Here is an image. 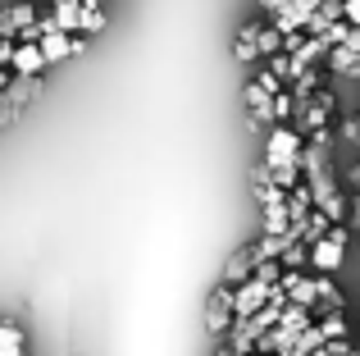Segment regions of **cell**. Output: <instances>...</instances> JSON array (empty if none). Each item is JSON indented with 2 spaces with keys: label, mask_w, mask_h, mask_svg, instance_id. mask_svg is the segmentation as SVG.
<instances>
[{
  "label": "cell",
  "mask_w": 360,
  "mask_h": 356,
  "mask_svg": "<svg viewBox=\"0 0 360 356\" xmlns=\"http://www.w3.org/2000/svg\"><path fill=\"white\" fill-rule=\"evenodd\" d=\"M246 106H251V119H260V124H274V96L260 87V82H246Z\"/></svg>",
  "instance_id": "cell-6"
},
{
  "label": "cell",
  "mask_w": 360,
  "mask_h": 356,
  "mask_svg": "<svg viewBox=\"0 0 360 356\" xmlns=\"http://www.w3.org/2000/svg\"><path fill=\"white\" fill-rule=\"evenodd\" d=\"M205 320H210V333H229L233 329V288H214L210 293V311H205Z\"/></svg>",
  "instance_id": "cell-3"
},
{
  "label": "cell",
  "mask_w": 360,
  "mask_h": 356,
  "mask_svg": "<svg viewBox=\"0 0 360 356\" xmlns=\"http://www.w3.org/2000/svg\"><path fill=\"white\" fill-rule=\"evenodd\" d=\"M51 18H55L60 32H82V5L78 0H60V5L51 9Z\"/></svg>",
  "instance_id": "cell-7"
},
{
  "label": "cell",
  "mask_w": 360,
  "mask_h": 356,
  "mask_svg": "<svg viewBox=\"0 0 360 356\" xmlns=\"http://www.w3.org/2000/svg\"><path fill=\"white\" fill-rule=\"evenodd\" d=\"M255 55H260V46H255V23H246L242 32H238V60H242V64H251Z\"/></svg>",
  "instance_id": "cell-12"
},
{
  "label": "cell",
  "mask_w": 360,
  "mask_h": 356,
  "mask_svg": "<svg viewBox=\"0 0 360 356\" xmlns=\"http://www.w3.org/2000/svg\"><path fill=\"white\" fill-rule=\"evenodd\" d=\"M342 18L352 27H360V0H342Z\"/></svg>",
  "instance_id": "cell-14"
},
{
  "label": "cell",
  "mask_w": 360,
  "mask_h": 356,
  "mask_svg": "<svg viewBox=\"0 0 360 356\" xmlns=\"http://www.w3.org/2000/svg\"><path fill=\"white\" fill-rule=\"evenodd\" d=\"M27 23H37V9L32 5H9L5 14H0V37H14L18 42V32H23Z\"/></svg>",
  "instance_id": "cell-5"
},
{
  "label": "cell",
  "mask_w": 360,
  "mask_h": 356,
  "mask_svg": "<svg viewBox=\"0 0 360 356\" xmlns=\"http://www.w3.org/2000/svg\"><path fill=\"white\" fill-rule=\"evenodd\" d=\"M264 165L274 170V183L288 192V187L301 183V133L288 124H269V137H264Z\"/></svg>",
  "instance_id": "cell-1"
},
{
  "label": "cell",
  "mask_w": 360,
  "mask_h": 356,
  "mask_svg": "<svg viewBox=\"0 0 360 356\" xmlns=\"http://www.w3.org/2000/svg\"><path fill=\"white\" fill-rule=\"evenodd\" d=\"M0 42H5V37H0Z\"/></svg>",
  "instance_id": "cell-20"
},
{
  "label": "cell",
  "mask_w": 360,
  "mask_h": 356,
  "mask_svg": "<svg viewBox=\"0 0 360 356\" xmlns=\"http://www.w3.org/2000/svg\"><path fill=\"white\" fill-rule=\"evenodd\" d=\"M356 192H360V165H356Z\"/></svg>",
  "instance_id": "cell-17"
},
{
  "label": "cell",
  "mask_w": 360,
  "mask_h": 356,
  "mask_svg": "<svg viewBox=\"0 0 360 356\" xmlns=\"http://www.w3.org/2000/svg\"><path fill=\"white\" fill-rule=\"evenodd\" d=\"M255 46H260V55L269 60V55L283 51V32H278L274 23H255Z\"/></svg>",
  "instance_id": "cell-9"
},
{
  "label": "cell",
  "mask_w": 360,
  "mask_h": 356,
  "mask_svg": "<svg viewBox=\"0 0 360 356\" xmlns=\"http://www.w3.org/2000/svg\"><path fill=\"white\" fill-rule=\"evenodd\" d=\"M101 27H105V18H101V9H82V37L101 32Z\"/></svg>",
  "instance_id": "cell-13"
},
{
  "label": "cell",
  "mask_w": 360,
  "mask_h": 356,
  "mask_svg": "<svg viewBox=\"0 0 360 356\" xmlns=\"http://www.w3.org/2000/svg\"><path fill=\"white\" fill-rule=\"evenodd\" d=\"M319 333H324V343H342V338H347L342 311H319Z\"/></svg>",
  "instance_id": "cell-10"
},
{
  "label": "cell",
  "mask_w": 360,
  "mask_h": 356,
  "mask_svg": "<svg viewBox=\"0 0 360 356\" xmlns=\"http://www.w3.org/2000/svg\"><path fill=\"white\" fill-rule=\"evenodd\" d=\"M342 242H347V233L333 224L319 242H310V265H315L319 274H333V269L342 265Z\"/></svg>",
  "instance_id": "cell-2"
},
{
  "label": "cell",
  "mask_w": 360,
  "mask_h": 356,
  "mask_svg": "<svg viewBox=\"0 0 360 356\" xmlns=\"http://www.w3.org/2000/svg\"><path fill=\"white\" fill-rule=\"evenodd\" d=\"M328 64H333V73H342V78H356V55L342 51V46H328Z\"/></svg>",
  "instance_id": "cell-11"
},
{
  "label": "cell",
  "mask_w": 360,
  "mask_h": 356,
  "mask_svg": "<svg viewBox=\"0 0 360 356\" xmlns=\"http://www.w3.org/2000/svg\"><path fill=\"white\" fill-rule=\"evenodd\" d=\"M0 356H23V348H0Z\"/></svg>",
  "instance_id": "cell-16"
},
{
  "label": "cell",
  "mask_w": 360,
  "mask_h": 356,
  "mask_svg": "<svg viewBox=\"0 0 360 356\" xmlns=\"http://www.w3.org/2000/svg\"><path fill=\"white\" fill-rule=\"evenodd\" d=\"M51 5H60V0H51Z\"/></svg>",
  "instance_id": "cell-19"
},
{
  "label": "cell",
  "mask_w": 360,
  "mask_h": 356,
  "mask_svg": "<svg viewBox=\"0 0 360 356\" xmlns=\"http://www.w3.org/2000/svg\"><path fill=\"white\" fill-rule=\"evenodd\" d=\"M255 274V260H251V251H238V256L229 260V269H224V288H238V284H246V279Z\"/></svg>",
  "instance_id": "cell-8"
},
{
  "label": "cell",
  "mask_w": 360,
  "mask_h": 356,
  "mask_svg": "<svg viewBox=\"0 0 360 356\" xmlns=\"http://www.w3.org/2000/svg\"><path fill=\"white\" fill-rule=\"evenodd\" d=\"M41 69H46V55H41V46H32V42H18V46H14V60H9V73H18V78H37Z\"/></svg>",
  "instance_id": "cell-4"
},
{
  "label": "cell",
  "mask_w": 360,
  "mask_h": 356,
  "mask_svg": "<svg viewBox=\"0 0 360 356\" xmlns=\"http://www.w3.org/2000/svg\"><path fill=\"white\" fill-rule=\"evenodd\" d=\"M14 37H5V42H0V64H9V60H14Z\"/></svg>",
  "instance_id": "cell-15"
},
{
  "label": "cell",
  "mask_w": 360,
  "mask_h": 356,
  "mask_svg": "<svg viewBox=\"0 0 360 356\" xmlns=\"http://www.w3.org/2000/svg\"><path fill=\"white\" fill-rule=\"evenodd\" d=\"M356 215H360V192H356Z\"/></svg>",
  "instance_id": "cell-18"
}]
</instances>
